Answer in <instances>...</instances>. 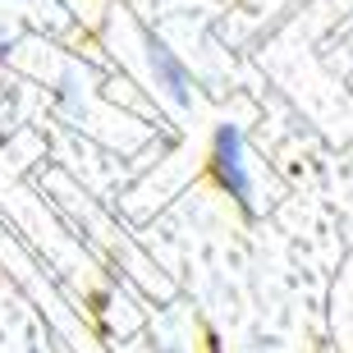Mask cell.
I'll use <instances>...</instances> for the list:
<instances>
[{"label":"cell","mask_w":353,"mask_h":353,"mask_svg":"<svg viewBox=\"0 0 353 353\" xmlns=\"http://www.w3.org/2000/svg\"><path fill=\"white\" fill-rule=\"evenodd\" d=\"M143 41H147V65H152V74H157V83L165 92H170V101L188 105L193 101V79H188V69H183V60L165 46V41L152 32V28H143Z\"/></svg>","instance_id":"obj_2"},{"label":"cell","mask_w":353,"mask_h":353,"mask_svg":"<svg viewBox=\"0 0 353 353\" xmlns=\"http://www.w3.org/2000/svg\"><path fill=\"white\" fill-rule=\"evenodd\" d=\"M211 170L239 207L252 211V179H248V161H243V138H239L234 124H221L211 138Z\"/></svg>","instance_id":"obj_1"},{"label":"cell","mask_w":353,"mask_h":353,"mask_svg":"<svg viewBox=\"0 0 353 353\" xmlns=\"http://www.w3.org/2000/svg\"><path fill=\"white\" fill-rule=\"evenodd\" d=\"M60 5H65V0H60Z\"/></svg>","instance_id":"obj_3"}]
</instances>
